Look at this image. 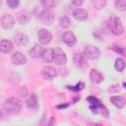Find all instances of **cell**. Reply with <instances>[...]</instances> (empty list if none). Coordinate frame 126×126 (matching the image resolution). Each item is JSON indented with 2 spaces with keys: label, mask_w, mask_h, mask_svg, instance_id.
I'll return each instance as SVG.
<instances>
[{
  "label": "cell",
  "mask_w": 126,
  "mask_h": 126,
  "mask_svg": "<svg viewBox=\"0 0 126 126\" xmlns=\"http://www.w3.org/2000/svg\"><path fill=\"white\" fill-rule=\"evenodd\" d=\"M3 108L4 110L9 113V114H17L20 112L21 108H22V101L20 98L16 97V96H11L5 99L4 103H3Z\"/></svg>",
  "instance_id": "6da1fadb"
},
{
  "label": "cell",
  "mask_w": 126,
  "mask_h": 126,
  "mask_svg": "<svg viewBox=\"0 0 126 126\" xmlns=\"http://www.w3.org/2000/svg\"><path fill=\"white\" fill-rule=\"evenodd\" d=\"M107 27H108V30L111 32V33H113L114 35H120L124 32V29H123L120 19L115 16H111L108 19Z\"/></svg>",
  "instance_id": "7a4b0ae2"
},
{
  "label": "cell",
  "mask_w": 126,
  "mask_h": 126,
  "mask_svg": "<svg viewBox=\"0 0 126 126\" xmlns=\"http://www.w3.org/2000/svg\"><path fill=\"white\" fill-rule=\"evenodd\" d=\"M83 54L86 58L90 59V60H95L99 57L100 55V50L98 49V47H96L95 45H92V44H88L84 47L83 49Z\"/></svg>",
  "instance_id": "3957f363"
},
{
  "label": "cell",
  "mask_w": 126,
  "mask_h": 126,
  "mask_svg": "<svg viewBox=\"0 0 126 126\" xmlns=\"http://www.w3.org/2000/svg\"><path fill=\"white\" fill-rule=\"evenodd\" d=\"M53 54H54V57H53V62L56 64V65H65L67 63V56L65 54V52L59 48V47H55L53 49Z\"/></svg>",
  "instance_id": "277c9868"
},
{
  "label": "cell",
  "mask_w": 126,
  "mask_h": 126,
  "mask_svg": "<svg viewBox=\"0 0 126 126\" xmlns=\"http://www.w3.org/2000/svg\"><path fill=\"white\" fill-rule=\"evenodd\" d=\"M37 37H38L39 43L41 45H46L51 41L52 34H51V32L49 31H47L45 29H40L37 32Z\"/></svg>",
  "instance_id": "5b68a950"
},
{
  "label": "cell",
  "mask_w": 126,
  "mask_h": 126,
  "mask_svg": "<svg viewBox=\"0 0 126 126\" xmlns=\"http://www.w3.org/2000/svg\"><path fill=\"white\" fill-rule=\"evenodd\" d=\"M73 61L76 67H78L79 69H86L88 67V62H87V58L84 56V54H81L79 52L75 53L73 56Z\"/></svg>",
  "instance_id": "8992f818"
},
{
  "label": "cell",
  "mask_w": 126,
  "mask_h": 126,
  "mask_svg": "<svg viewBox=\"0 0 126 126\" xmlns=\"http://www.w3.org/2000/svg\"><path fill=\"white\" fill-rule=\"evenodd\" d=\"M40 21L44 24V25H51L55 19V16H54V13L50 10H44L40 13Z\"/></svg>",
  "instance_id": "52a82bcc"
},
{
  "label": "cell",
  "mask_w": 126,
  "mask_h": 126,
  "mask_svg": "<svg viewBox=\"0 0 126 126\" xmlns=\"http://www.w3.org/2000/svg\"><path fill=\"white\" fill-rule=\"evenodd\" d=\"M57 70L53 66H45L41 70V76L45 80H53L57 75Z\"/></svg>",
  "instance_id": "ba28073f"
},
{
  "label": "cell",
  "mask_w": 126,
  "mask_h": 126,
  "mask_svg": "<svg viewBox=\"0 0 126 126\" xmlns=\"http://www.w3.org/2000/svg\"><path fill=\"white\" fill-rule=\"evenodd\" d=\"M15 25V18L11 14H5L1 18V27L3 29H11Z\"/></svg>",
  "instance_id": "9c48e42d"
},
{
  "label": "cell",
  "mask_w": 126,
  "mask_h": 126,
  "mask_svg": "<svg viewBox=\"0 0 126 126\" xmlns=\"http://www.w3.org/2000/svg\"><path fill=\"white\" fill-rule=\"evenodd\" d=\"M11 62L14 65H24L27 63V58L26 56L20 52V51H16L11 55Z\"/></svg>",
  "instance_id": "30bf717a"
},
{
  "label": "cell",
  "mask_w": 126,
  "mask_h": 126,
  "mask_svg": "<svg viewBox=\"0 0 126 126\" xmlns=\"http://www.w3.org/2000/svg\"><path fill=\"white\" fill-rule=\"evenodd\" d=\"M62 39H63V41L68 45V46H74L75 44H76V42H77V38H76V36H75V34L72 32H70V31H66V32H64V33L62 34Z\"/></svg>",
  "instance_id": "8fae6325"
},
{
  "label": "cell",
  "mask_w": 126,
  "mask_h": 126,
  "mask_svg": "<svg viewBox=\"0 0 126 126\" xmlns=\"http://www.w3.org/2000/svg\"><path fill=\"white\" fill-rule=\"evenodd\" d=\"M26 105L30 110H36L38 104H37V97L34 94H31L29 96H27L26 98Z\"/></svg>",
  "instance_id": "7c38bea8"
},
{
  "label": "cell",
  "mask_w": 126,
  "mask_h": 126,
  "mask_svg": "<svg viewBox=\"0 0 126 126\" xmlns=\"http://www.w3.org/2000/svg\"><path fill=\"white\" fill-rule=\"evenodd\" d=\"M14 41H15L16 45H18V46H25L28 44L29 37L24 32H18L14 35Z\"/></svg>",
  "instance_id": "4fadbf2b"
},
{
  "label": "cell",
  "mask_w": 126,
  "mask_h": 126,
  "mask_svg": "<svg viewBox=\"0 0 126 126\" xmlns=\"http://www.w3.org/2000/svg\"><path fill=\"white\" fill-rule=\"evenodd\" d=\"M32 19V14L28 11H20L17 14V21L21 25H26L28 24Z\"/></svg>",
  "instance_id": "5bb4252c"
},
{
  "label": "cell",
  "mask_w": 126,
  "mask_h": 126,
  "mask_svg": "<svg viewBox=\"0 0 126 126\" xmlns=\"http://www.w3.org/2000/svg\"><path fill=\"white\" fill-rule=\"evenodd\" d=\"M44 51V48L42 47L41 44H34L33 47H32V49L29 50V54L31 55V57L32 58H41L42 53Z\"/></svg>",
  "instance_id": "9a60e30c"
},
{
  "label": "cell",
  "mask_w": 126,
  "mask_h": 126,
  "mask_svg": "<svg viewBox=\"0 0 126 126\" xmlns=\"http://www.w3.org/2000/svg\"><path fill=\"white\" fill-rule=\"evenodd\" d=\"M14 48V45L12 43V41L8 40V39H1L0 41V51L4 54H8L10 53Z\"/></svg>",
  "instance_id": "2e32d148"
},
{
  "label": "cell",
  "mask_w": 126,
  "mask_h": 126,
  "mask_svg": "<svg viewBox=\"0 0 126 126\" xmlns=\"http://www.w3.org/2000/svg\"><path fill=\"white\" fill-rule=\"evenodd\" d=\"M90 79L94 84H99L103 81V75L96 69H92L90 73Z\"/></svg>",
  "instance_id": "e0dca14e"
},
{
  "label": "cell",
  "mask_w": 126,
  "mask_h": 126,
  "mask_svg": "<svg viewBox=\"0 0 126 126\" xmlns=\"http://www.w3.org/2000/svg\"><path fill=\"white\" fill-rule=\"evenodd\" d=\"M73 17L77 21H86V20H88V13L84 9L76 8L73 11Z\"/></svg>",
  "instance_id": "ac0fdd59"
},
{
  "label": "cell",
  "mask_w": 126,
  "mask_h": 126,
  "mask_svg": "<svg viewBox=\"0 0 126 126\" xmlns=\"http://www.w3.org/2000/svg\"><path fill=\"white\" fill-rule=\"evenodd\" d=\"M110 102L117 108H122L124 107L125 103H126V100L123 96H120V95H114V96H111L110 97Z\"/></svg>",
  "instance_id": "d6986e66"
},
{
  "label": "cell",
  "mask_w": 126,
  "mask_h": 126,
  "mask_svg": "<svg viewBox=\"0 0 126 126\" xmlns=\"http://www.w3.org/2000/svg\"><path fill=\"white\" fill-rule=\"evenodd\" d=\"M53 57H54L53 49L52 48H44V51H43L42 56H41V59L45 63H50V62L53 61Z\"/></svg>",
  "instance_id": "ffe728a7"
},
{
  "label": "cell",
  "mask_w": 126,
  "mask_h": 126,
  "mask_svg": "<svg viewBox=\"0 0 126 126\" xmlns=\"http://www.w3.org/2000/svg\"><path fill=\"white\" fill-rule=\"evenodd\" d=\"M126 67V61L123 59V58H117L115 60V63H114V68L116 71L118 72H122L124 70V68Z\"/></svg>",
  "instance_id": "44dd1931"
},
{
  "label": "cell",
  "mask_w": 126,
  "mask_h": 126,
  "mask_svg": "<svg viewBox=\"0 0 126 126\" xmlns=\"http://www.w3.org/2000/svg\"><path fill=\"white\" fill-rule=\"evenodd\" d=\"M59 26L62 29H68L71 26V21L67 16H62L59 18Z\"/></svg>",
  "instance_id": "7402d4cb"
},
{
  "label": "cell",
  "mask_w": 126,
  "mask_h": 126,
  "mask_svg": "<svg viewBox=\"0 0 126 126\" xmlns=\"http://www.w3.org/2000/svg\"><path fill=\"white\" fill-rule=\"evenodd\" d=\"M110 49H112L113 51H115L116 53H118V54H120V55L126 56V46L114 44V45H112V46L110 47Z\"/></svg>",
  "instance_id": "603a6c76"
},
{
  "label": "cell",
  "mask_w": 126,
  "mask_h": 126,
  "mask_svg": "<svg viewBox=\"0 0 126 126\" xmlns=\"http://www.w3.org/2000/svg\"><path fill=\"white\" fill-rule=\"evenodd\" d=\"M114 5H115V8L119 11L126 10V0H115Z\"/></svg>",
  "instance_id": "cb8c5ba5"
},
{
  "label": "cell",
  "mask_w": 126,
  "mask_h": 126,
  "mask_svg": "<svg viewBox=\"0 0 126 126\" xmlns=\"http://www.w3.org/2000/svg\"><path fill=\"white\" fill-rule=\"evenodd\" d=\"M85 87V84L83 82H79L76 86H67V89L69 90H72L74 92H79V91H82Z\"/></svg>",
  "instance_id": "d4e9b609"
},
{
  "label": "cell",
  "mask_w": 126,
  "mask_h": 126,
  "mask_svg": "<svg viewBox=\"0 0 126 126\" xmlns=\"http://www.w3.org/2000/svg\"><path fill=\"white\" fill-rule=\"evenodd\" d=\"M93 5L96 10H99V9H102L106 5V1L105 0H95L93 2Z\"/></svg>",
  "instance_id": "484cf974"
},
{
  "label": "cell",
  "mask_w": 126,
  "mask_h": 126,
  "mask_svg": "<svg viewBox=\"0 0 126 126\" xmlns=\"http://www.w3.org/2000/svg\"><path fill=\"white\" fill-rule=\"evenodd\" d=\"M41 5L46 9V10H49L50 8H52L54 5H55V2L53 0H42L41 1Z\"/></svg>",
  "instance_id": "4316f807"
},
{
  "label": "cell",
  "mask_w": 126,
  "mask_h": 126,
  "mask_svg": "<svg viewBox=\"0 0 126 126\" xmlns=\"http://www.w3.org/2000/svg\"><path fill=\"white\" fill-rule=\"evenodd\" d=\"M7 5L11 8V9H15L20 5V1L19 0H8L7 1Z\"/></svg>",
  "instance_id": "83f0119b"
},
{
  "label": "cell",
  "mask_w": 126,
  "mask_h": 126,
  "mask_svg": "<svg viewBox=\"0 0 126 126\" xmlns=\"http://www.w3.org/2000/svg\"><path fill=\"white\" fill-rule=\"evenodd\" d=\"M87 100L90 102V105H95V104L100 103V101L94 96H89V97H87Z\"/></svg>",
  "instance_id": "f1b7e54d"
},
{
  "label": "cell",
  "mask_w": 126,
  "mask_h": 126,
  "mask_svg": "<svg viewBox=\"0 0 126 126\" xmlns=\"http://www.w3.org/2000/svg\"><path fill=\"white\" fill-rule=\"evenodd\" d=\"M120 91V87L119 85H113L109 88V92L110 93H118Z\"/></svg>",
  "instance_id": "f546056e"
},
{
  "label": "cell",
  "mask_w": 126,
  "mask_h": 126,
  "mask_svg": "<svg viewBox=\"0 0 126 126\" xmlns=\"http://www.w3.org/2000/svg\"><path fill=\"white\" fill-rule=\"evenodd\" d=\"M19 94H20L22 96H27V94H28V90L26 89V87H22V88L20 89V91H19Z\"/></svg>",
  "instance_id": "4dcf8cb0"
},
{
  "label": "cell",
  "mask_w": 126,
  "mask_h": 126,
  "mask_svg": "<svg viewBox=\"0 0 126 126\" xmlns=\"http://www.w3.org/2000/svg\"><path fill=\"white\" fill-rule=\"evenodd\" d=\"M83 3H84L83 0H74V1H72V5L76 6L77 8H79L81 5H83Z\"/></svg>",
  "instance_id": "1f68e13d"
},
{
  "label": "cell",
  "mask_w": 126,
  "mask_h": 126,
  "mask_svg": "<svg viewBox=\"0 0 126 126\" xmlns=\"http://www.w3.org/2000/svg\"><path fill=\"white\" fill-rule=\"evenodd\" d=\"M54 123H55V118H54V117H50L49 122L46 124V126H53V125H54Z\"/></svg>",
  "instance_id": "d6a6232c"
},
{
  "label": "cell",
  "mask_w": 126,
  "mask_h": 126,
  "mask_svg": "<svg viewBox=\"0 0 126 126\" xmlns=\"http://www.w3.org/2000/svg\"><path fill=\"white\" fill-rule=\"evenodd\" d=\"M68 106H69V103H65V104H58V105H57V108L61 109V108H66V107H68Z\"/></svg>",
  "instance_id": "836d02e7"
},
{
  "label": "cell",
  "mask_w": 126,
  "mask_h": 126,
  "mask_svg": "<svg viewBox=\"0 0 126 126\" xmlns=\"http://www.w3.org/2000/svg\"><path fill=\"white\" fill-rule=\"evenodd\" d=\"M90 126H102V125L99 124V123H91Z\"/></svg>",
  "instance_id": "e575fe53"
},
{
  "label": "cell",
  "mask_w": 126,
  "mask_h": 126,
  "mask_svg": "<svg viewBox=\"0 0 126 126\" xmlns=\"http://www.w3.org/2000/svg\"><path fill=\"white\" fill-rule=\"evenodd\" d=\"M123 87L126 89V83H123Z\"/></svg>",
  "instance_id": "d590c367"
}]
</instances>
